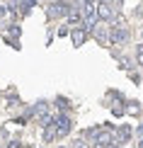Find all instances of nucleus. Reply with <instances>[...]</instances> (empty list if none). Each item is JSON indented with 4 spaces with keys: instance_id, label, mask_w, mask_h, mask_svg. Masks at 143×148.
<instances>
[{
    "instance_id": "obj_1",
    "label": "nucleus",
    "mask_w": 143,
    "mask_h": 148,
    "mask_svg": "<svg viewBox=\"0 0 143 148\" xmlns=\"http://www.w3.org/2000/svg\"><path fill=\"white\" fill-rule=\"evenodd\" d=\"M92 138H95V148H104V146L114 143V129H109V126L97 129V134Z\"/></svg>"
},
{
    "instance_id": "obj_2",
    "label": "nucleus",
    "mask_w": 143,
    "mask_h": 148,
    "mask_svg": "<svg viewBox=\"0 0 143 148\" xmlns=\"http://www.w3.org/2000/svg\"><path fill=\"white\" fill-rule=\"evenodd\" d=\"M53 126H56V134L58 136H68L70 129H73V121H70L68 114H58V116H53Z\"/></svg>"
},
{
    "instance_id": "obj_3",
    "label": "nucleus",
    "mask_w": 143,
    "mask_h": 148,
    "mask_svg": "<svg viewBox=\"0 0 143 148\" xmlns=\"http://www.w3.org/2000/svg\"><path fill=\"white\" fill-rule=\"evenodd\" d=\"M68 12H70V5L63 3V0H58V3H51L46 8V17L49 20H53V17H66Z\"/></svg>"
},
{
    "instance_id": "obj_4",
    "label": "nucleus",
    "mask_w": 143,
    "mask_h": 148,
    "mask_svg": "<svg viewBox=\"0 0 143 148\" xmlns=\"http://www.w3.org/2000/svg\"><path fill=\"white\" fill-rule=\"evenodd\" d=\"M97 17L102 22H114V17H116L114 5H112V3H99L97 5Z\"/></svg>"
},
{
    "instance_id": "obj_5",
    "label": "nucleus",
    "mask_w": 143,
    "mask_h": 148,
    "mask_svg": "<svg viewBox=\"0 0 143 148\" xmlns=\"http://www.w3.org/2000/svg\"><path fill=\"white\" fill-rule=\"evenodd\" d=\"M70 39H73V46H83L85 39H88V29L80 24V27H73L70 29Z\"/></svg>"
},
{
    "instance_id": "obj_6",
    "label": "nucleus",
    "mask_w": 143,
    "mask_h": 148,
    "mask_svg": "<svg viewBox=\"0 0 143 148\" xmlns=\"http://www.w3.org/2000/svg\"><path fill=\"white\" fill-rule=\"evenodd\" d=\"M131 138V126H119L114 129V143H126Z\"/></svg>"
},
{
    "instance_id": "obj_7",
    "label": "nucleus",
    "mask_w": 143,
    "mask_h": 148,
    "mask_svg": "<svg viewBox=\"0 0 143 148\" xmlns=\"http://www.w3.org/2000/svg\"><path fill=\"white\" fill-rule=\"evenodd\" d=\"M92 34H95V39L99 41V44H107V41H109V29H107V27L95 24V27H92Z\"/></svg>"
},
{
    "instance_id": "obj_8",
    "label": "nucleus",
    "mask_w": 143,
    "mask_h": 148,
    "mask_svg": "<svg viewBox=\"0 0 143 148\" xmlns=\"http://www.w3.org/2000/svg\"><path fill=\"white\" fill-rule=\"evenodd\" d=\"M56 136H58V134H56V126L53 124L51 126H44V141H46V143H51Z\"/></svg>"
},
{
    "instance_id": "obj_9",
    "label": "nucleus",
    "mask_w": 143,
    "mask_h": 148,
    "mask_svg": "<svg viewBox=\"0 0 143 148\" xmlns=\"http://www.w3.org/2000/svg\"><path fill=\"white\" fill-rule=\"evenodd\" d=\"M51 124H53V116H51V114L44 112V114L39 116V126H51Z\"/></svg>"
},
{
    "instance_id": "obj_10",
    "label": "nucleus",
    "mask_w": 143,
    "mask_h": 148,
    "mask_svg": "<svg viewBox=\"0 0 143 148\" xmlns=\"http://www.w3.org/2000/svg\"><path fill=\"white\" fill-rule=\"evenodd\" d=\"M124 112H129V114H138L141 107H138V102H129V107L124 109Z\"/></svg>"
},
{
    "instance_id": "obj_11",
    "label": "nucleus",
    "mask_w": 143,
    "mask_h": 148,
    "mask_svg": "<svg viewBox=\"0 0 143 148\" xmlns=\"http://www.w3.org/2000/svg\"><path fill=\"white\" fill-rule=\"evenodd\" d=\"M56 107L58 109H68V100L66 97H58V100H56Z\"/></svg>"
},
{
    "instance_id": "obj_12",
    "label": "nucleus",
    "mask_w": 143,
    "mask_h": 148,
    "mask_svg": "<svg viewBox=\"0 0 143 148\" xmlns=\"http://www.w3.org/2000/svg\"><path fill=\"white\" fill-rule=\"evenodd\" d=\"M136 58H138V63L143 66V44H141L138 49H136Z\"/></svg>"
},
{
    "instance_id": "obj_13",
    "label": "nucleus",
    "mask_w": 143,
    "mask_h": 148,
    "mask_svg": "<svg viewBox=\"0 0 143 148\" xmlns=\"http://www.w3.org/2000/svg\"><path fill=\"white\" fill-rule=\"evenodd\" d=\"M10 34H12V36H20V27H17V24H12V27H10Z\"/></svg>"
},
{
    "instance_id": "obj_14",
    "label": "nucleus",
    "mask_w": 143,
    "mask_h": 148,
    "mask_svg": "<svg viewBox=\"0 0 143 148\" xmlns=\"http://www.w3.org/2000/svg\"><path fill=\"white\" fill-rule=\"evenodd\" d=\"M73 148H88V146H85V141H75V143H73Z\"/></svg>"
},
{
    "instance_id": "obj_15",
    "label": "nucleus",
    "mask_w": 143,
    "mask_h": 148,
    "mask_svg": "<svg viewBox=\"0 0 143 148\" xmlns=\"http://www.w3.org/2000/svg\"><path fill=\"white\" fill-rule=\"evenodd\" d=\"M121 5H124V0H114V10H119Z\"/></svg>"
},
{
    "instance_id": "obj_16",
    "label": "nucleus",
    "mask_w": 143,
    "mask_h": 148,
    "mask_svg": "<svg viewBox=\"0 0 143 148\" xmlns=\"http://www.w3.org/2000/svg\"><path fill=\"white\" fill-rule=\"evenodd\" d=\"M88 3H95V0H78V8L80 5H88Z\"/></svg>"
},
{
    "instance_id": "obj_17",
    "label": "nucleus",
    "mask_w": 143,
    "mask_h": 148,
    "mask_svg": "<svg viewBox=\"0 0 143 148\" xmlns=\"http://www.w3.org/2000/svg\"><path fill=\"white\" fill-rule=\"evenodd\" d=\"M8 148H20V143H17V141H12V143H8Z\"/></svg>"
},
{
    "instance_id": "obj_18",
    "label": "nucleus",
    "mask_w": 143,
    "mask_h": 148,
    "mask_svg": "<svg viewBox=\"0 0 143 148\" xmlns=\"http://www.w3.org/2000/svg\"><path fill=\"white\" fill-rule=\"evenodd\" d=\"M104 148H119V143H109V146H104Z\"/></svg>"
},
{
    "instance_id": "obj_19",
    "label": "nucleus",
    "mask_w": 143,
    "mask_h": 148,
    "mask_svg": "<svg viewBox=\"0 0 143 148\" xmlns=\"http://www.w3.org/2000/svg\"><path fill=\"white\" fill-rule=\"evenodd\" d=\"M138 136H143V124H141V126H138Z\"/></svg>"
},
{
    "instance_id": "obj_20",
    "label": "nucleus",
    "mask_w": 143,
    "mask_h": 148,
    "mask_svg": "<svg viewBox=\"0 0 143 148\" xmlns=\"http://www.w3.org/2000/svg\"><path fill=\"white\" fill-rule=\"evenodd\" d=\"M99 3H112V5H114V0H99Z\"/></svg>"
},
{
    "instance_id": "obj_21",
    "label": "nucleus",
    "mask_w": 143,
    "mask_h": 148,
    "mask_svg": "<svg viewBox=\"0 0 143 148\" xmlns=\"http://www.w3.org/2000/svg\"><path fill=\"white\" fill-rule=\"evenodd\" d=\"M138 148H143V141H138Z\"/></svg>"
},
{
    "instance_id": "obj_22",
    "label": "nucleus",
    "mask_w": 143,
    "mask_h": 148,
    "mask_svg": "<svg viewBox=\"0 0 143 148\" xmlns=\"http://www.w3.org/2000/svg\"><path fill=\"white\" fill-rule=\"evenodd\" d=\"M61 148H63V146H61Z\"/></svg>"
},
{
    "instance_id": "obj_23",
    "label": "nucleus",
    "mask_w": 143,
    "mask_h": 148,
    "mask_svg": "<svg viewBox=\"0 0 143 148\" xmlns=\"http://www.w3.org/2000/svg\"><path fill=\"white\" fill-rule=\"evenodd\" d=\"M141 34H143V32H141Z\"/></svg>"
}]
</instances>
